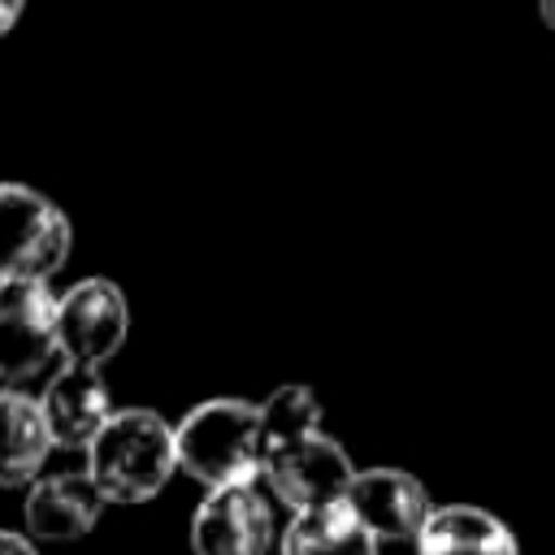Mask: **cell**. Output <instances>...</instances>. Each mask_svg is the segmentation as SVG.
<instances>
[{
    "mask_svg": "<svg viewBox=\"0 0 555 555\" xmlns=\"http://www.w3.org/2000/svg\"><path fill=\"white\" fill-rule=\"evenodd\" d=\"M256 408H260L264 451L321 429V403H317V395H312L304 382H286V386H278V390H273L264 403H256Z\"/></svg>",
    "mask_w": 555,
    "mask_h": 555,
    "instance_id": "14",
    "label": "cell"
},
{
    "mask_svg": "<svg viewBox=\"0 0 555 555\" xmlns=\"http://www.w3.org/2000/svg\"><path fill=\"white\" fill-rule=\"evenodd\" d=\"M538 13H542V22H546V26H551V35H555V4H542Z\"/></svg>",
    "mask_w": 555,
    "mask_h": 555,
    "instance_id": "17",
    "label": "cell"
},
{
    "mask_svg": "<svg viewBox=\"0 0 555 555\" xmlns=\"http://www.w3.org/2000/svg\"><path fill=\"white\" fill-rule=\"evenodd\" d=\"M100 512H104V499L95 494L87 468L82 473H39L22 503L26 529L39 542H78L95 529Z\"/></svg>",
    "mask_w": 555,
    "mask_h": 555,
    "instance_id": "10",
    "label": "cell"
},
{
    "mask_svg": "<svg viewBox=\"0 0 555 555\" xmlns=\"http://www.w3.org/2000/svg\"><path fill=\"white\" fill-rule=\"evenodd\" d=\"M178 468L208 490L256 486L264 473L260 408L247 399H204L173 425Z\"/></svg>",
    "mask_w": 555,
    "mask_h": 555,
    "instance_id": "2",
    "label": "cell"
},
{
    "mask_svg": "<svg viewBox=\"0 0 555 555\" xmlns=\"http://www.w3.org/2000/svg\"><path fill=\"white\" fill-rule=\"evenodd\" d=\"M260 477L269 481V490L291 512H317V507L347 499L356 468H351V455L343 451V442L330 438L325 429H317V434H304L295 442L269 447Z\"/></svg>",
    "mask_w": 555,
    "mask_h": 555,
    "instance_id": "5",
    "label": "cell"
},
{
    "mask_svg": "<svg viewBox=\"0 0 555 555\" xmlns=\"http://www.w3.org/2000/svg\"><path fill=\"white\" fill-rule=\"evenodd\" d=\"M0 555H39V551H35V542H30L26 533L0 529Z\"/></svg>",
    "mask_w": 555,
    "mask_h": 555,
    "instance_id": "15",
    "label": "cell"
},
{
    "mask_svg": "<svg viewBox=\"0 0 555 555\" xmlns=\"http://www.w3.org/2000/svg\"><path fill=\"white\" fill-rule=\"evenodd\" d=\"M35 399H39L43 425L52 434V447H87L100 434V425L113 416V395H108L100 369L61 364Z\"/></svg>",
    "mask_w": 555,
    "mask_h": 555,
    "instance_id": "9",
    "label": "cell"
},
{
    "mask_svg": "<svg viewBox=\"0 0 555 555\" xmlns=\"http://www.w3.org/2000/svg\"><path fill=\"white\" fill-rule=\"evenodd\" d=\"M416 555H520V546L494 512L473 503H447L434 507L421 525Z\"/></svg>",
    "mask_w": 555,
    "mask_h": 555,
    "instance_id": "11",
    "label": "cell"
},
{
    "mask_svg": "<svg viewBox=\"0 0 555 555\" xmlns=\"http://www.w3.org/2000/svg\"><path fill=\"white\" fill-rule=\"evenodd\" d=\"M74 225L43 191L0 182V282H48L65 269Z\"/></svg>",
    "mask_w": 555,
    "mask_h": 555,
    "instance_id": "3",
    "label": "cell"
},
{
    "mask_svg": "<svg viewBox=\"0 0 555 555\" xmlns=\"http://www.w3.org/2000/svg\"><path fill=\"white\" fill-rule=\"evenodd\" d=\"M347 512L373 533V542H416L434 503L408 468H364L347 486Z\"/></svg>",
    "mask_w": 555,
    "mask_h": 555,
    "instance_id": "8",
    "label": "cell"
},
{
    "mask_svg": "<svg viewBox=\"0 0 555 555\" xmlns=\"http://www.w3.org/2000/svg\"><path fill=\"white\" fill-rule=\"evenodd\" d=\"M22 22V4L17 0H0V39Z\"/></svg>",
    "mask_w": 555,
    "mask_h": 555,
    "instance_id": "16",
    "label": "cell"
},
{
    "mask_svg": "<svg viewBox=\"0 0 555 555\" xmlns=\"http://www.w3.org/2000/svg\"><path fill=\"white\" fill-rule=\"evenodd\" d=\"M178 473L173 425L152 408H113L87 442V477L104 503H147Z\"/></svg>",
    "mask_w": 555,
    "mask_h": 555,
    "instance_id": "1",
    "label": "cell"
},
{
    "mask_svg": "<svg viewBox=\"0 0 555 555\" xmlns=\"http://www.w3.org/2000/svg\"><path fill=\"white\" fill-rule=\"evenodd\" d=\"M56 360V295L48 282H0V382L22 390Z\"/></svg>",
    "mask_w": 555,
    "mask_h": 555,
    "instance_id": "6",
    "label": "cell"
},
{
    "mask_svg": "<svg viewBox=\"0 0 555 555\" xmlns=\"http://www.w3.org/2000/svg\"><path fill=\"white\" fill-rule=\"evenodd\" d=\"M52 455V434L43 425L39 399L26 390H0V486H30Z\"/></svg>",
    "mask_w": 555,
    "mask_h": 555,
    "instance_id": "12",
    "label": "cell"
},
{
    "mask_svg": "<svg viewBox=\"0 0 555 555\" xmlns=\"http://www.w3.org/2000/svg\"><path fill=\"white\" fill-rule=\"evenodd\" d=\"M278 555H377V542L347 512V503H330L317 512H295L278 538Z\"/></svg>",
    "mask_w": 555,
    "mask_h": 555,
    "instance_id": "13",
    "label": "cell"
},
{
    "mask_svg": "<svg viewBox=\"0 0 555 555\" xmlns=\"http://www.w3.org/2000/svg\"><path fill=\"white\" fill-rule=\"evenodd\" d=\"M273 512L256 486L208 490L191 516L195 555H269Z\"/></svg>",
    "mask_w": 555,
    "mask_h": 555,
    "instance_id": "7",
    "label": "cell"
},
{
    "mask_svg": "<svg viewBox=\"0 0 555 555\" xmlns=\"http://www.w3.org/2000/svg\"><path fill=\"white\" fill-rule=\"evenodd\" d=\"M130 334V304L117 282L82 278L56 295V356L78 369H100Z\"/></svg>",
    "mask_w": 555,
    "mask_h": 555,
    "instance_id": "4",
    "label": "cell"
}]
</instances>
